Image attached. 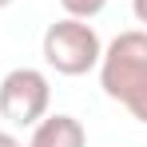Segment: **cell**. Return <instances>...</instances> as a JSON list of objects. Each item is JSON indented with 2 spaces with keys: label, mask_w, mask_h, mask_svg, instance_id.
I'll return each mask as SVG.
<instances>
[{
  "label": "cell",
  "mask_w": 147,
  "mask_h": 147,
  "mask_svg": "<svg viewBox=\"0 0 147 147\" xmlns=\"http://www.w3.org/2000/svg\"><path fill=\"white\" fill-rule=\"evenodd\" d=\"M8 4H16V0H0V8H8Z\"/></svg>",
  "instance_id": "obj_8"
},
{
  "label": "cell",
  "mask_w": 147,
  "mask_h": 147,
  "mask_svg": "<svg viewBox=\"0 0 147 147\" xmlns=\"http://www.w3.org/2000/svg\"><path fill=\"white\" fill-rule=\"evenodd\" d=\"M131 12H135L139 24H147V0H131Z\"/></svg>",
  "instance_id": "obj_6"
},
{
  "label": "cell",
  "mask_w": 147,
  "mask_h": 147,
  "mask_svg": "<svg viewBox=\"0 0 147 147\" xmlns=\"http://www.w3.org/2000/svg\"><path fill=\"white\" fill-rule=\"evenodd\" d=\"M103 96L123 103L139 123H147V28L119 32L99 56Z\"/></svg>",
  "instance_id": "obj_1"
},
{
  "label": "cell",
  "mask_w": 147,
  "mask_h": 147,
  "mask_svg": "<svg viewBox=\"0 0 147 147\" xmlns=\"http://www.w3.org/2000/svg\"><path fill=\"white\" fill-rule=\"evenodd\" d=\"M28 147H88V131L76 115H44L32 127Z\"/></svg>",
  "instance_id": "obj_4"
},
{
  "label": "cell",
  "mask_w": 147,
  "mask_h": 147,
  "mask_svg": "<svg viewBox=\"0 0 147 147\" xmlns=\"http://www.w3.org/2000/svg\"><path fill=\"white\" fill-rule=\"evenodd\" d=\"M0 147H24V143H20L12 131H0Z\"/></svg>",
  "instance_id": "obj_7"
},
{
  "label": "cell",
  "mask_w": 147,
  "mask_h": 147,
  "mask_svg": "<svg viewBox=\"0 0 147 147\" xmlns=\"http://www.w3.org/2000/svg\"><path fill=\"white\" fill-rule=\"evenodd\" d=\"M52 88L40 68H12L0 80V115L12 127H36L48 115Z\"/></svg>",
  "instance_id": "obj_3"
},
{
  "label": "cell",
  "mask_w": 147,
  "mask_h": 147,
  "mask_svg": "<svg viewBox=\"0 0 147 147\" xmlns=\"http://www.w3.org/2000/svg\"><path fill=\"white\" fill-rule=\"evenodd\" d=\"M44 64L60 76H88L92 68H99V56H103V44H99V32L88 20H76V16H64L48 24L44 32Z\"/></svg>",
  "instance_id": "obj_2"
},
{
  "label": "cell",
  "mask_w": 147,
  "mask_h": 147,
  "mask_svg": "<svg viewBox=\"0 0 147 147\" xmlns=\"http://www.w3.org/2000/svg\"><path fill=\"white\" fill-rule=\"evenodd\" d=\"M60 8L68 16H76V20H92V16H99L107 8V0H60Z\"/></svg>",
  "instance_id": "obj_5"
}]
</instances>
